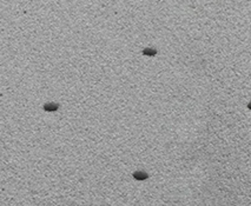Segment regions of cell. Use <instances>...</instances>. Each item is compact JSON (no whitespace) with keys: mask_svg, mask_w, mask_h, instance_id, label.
<instances>
[{"mask_svg":"<svg viewBox=\"0 0 251 206\" xmlns=\"http://www.w3.org/2000/svg\"><path fill=\"white\" fill-rule=\"evenodd\" d=\"M133 178H134V179H137V180H145V179H147V178H149V175H147V173H145V172L137 171V172H134V173H133Z\"/></svg>","mask_w":251,"mask_h":206,"instance_id":"cell-1","label":"cell"},{"mask_svg":"<svg viewBox=\"0 0 251 206\" xmlns=\"http://www.w3.org/2000/svg\"><path fill=\"white\" fill-rule=\"evenodd\" d=\"M143 53L145 55H149V57H154L157 54V51L154 48H151V47H146L143 50Z\"/></svg>","mask_w":251,"mask_h":206,"instance_id":"cell-3","label":"cell"},{"mask_svg":"<svg viewBox=\"0 0 251 206\" xmlns=\"http://www.w3.org/2000/svg\"><path fill=\"white\" fill-rule=\"evenodd\" d=\"M58 107H59V105L54 104V103H47L44 105V110L47 112H53L55 110H58Z\"/></svg>","mask_w":251,"mask_h":206,"instance_id":"cell-2","label":"cell"},{"mask_svg":"<svg viewBox=\"0 0 251 206\" xmlns=\"http://www.w3.org/2000/svg\"><path fill=\"white\" fill-rule=\"evenodd\" d=\"M248 107H249V109L251 110V103H249V105H248Z\"/></svg>","mask_w":251,"mask_h":206,"instance_id":"cell-4","label":"cell"}]
</instances>
